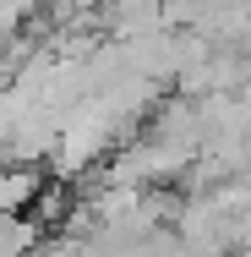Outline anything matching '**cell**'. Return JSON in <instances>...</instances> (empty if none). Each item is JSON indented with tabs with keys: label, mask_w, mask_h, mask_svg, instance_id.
Listing matches in <instances>:
<instances>
[{
	"label": "cell",
	"mask_w": 251,
	"mask_h": 257,
	"mask_svg": "<svg viewBox=\"0 0 251 257\" xmlns=\"http://www.w3.org/2000/svg\"><path fill=\"white\" fill-rule=\"evenodd\" d=\"M39 197V175L28 164H0V213H22Z\"/></svg>",
	"instance_id": "obj_1"
}]
</instances>
